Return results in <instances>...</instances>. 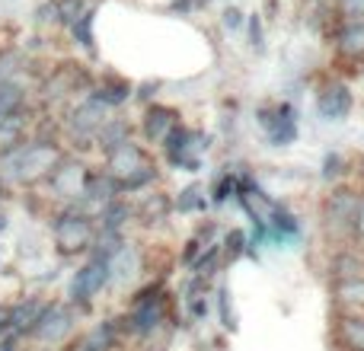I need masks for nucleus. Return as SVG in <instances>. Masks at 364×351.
Masks as SVG:
<instances>
[{"label": "nucleus", "mask_w": 364, "mask_h": 351, "mask_svg": "<svg viewBox=\"0 0 364 351\" xmlns=\"http://www.w3.org/2000/svg\"><path fill=\"white\" fill-rule=\"evenodd\" d=\"M102 173L112 176L122 195L144 192V188H151L160 179L157 163L147 157L144 144H134V141H128V144L115 147L112 153H106V170Z\"/></svg>", "instance_id": "obj_1"}, {"label": "nucleus", "mask_w": 364, "mask_h": 351, "mask_svg": "<svg viewBox=\"0 0 364 351\" xmlns=\"http://www.w3.org/2000/svg\"><path fill=\"white\" fill-rule=\"evenodd\" d=\"M64 153L48 141H32V144H16L6 153V170L16 182H38L58 166Z\"/></svg>", "instance_id": "obj_2"}, {"label": "nucleus", "mask_w": 364, "mask_h": 351, "mask_svg": "<svg viewBox=\"0 0 364 351\" xmlns=\"http://www.w3.org/2000/svg\"><path fill=\"white\" fill-rule=\"evenodd\" d=\"M361 195L355 188H336L326 201H323V227L333 239H346L355 233V220H358Z\"/></svg>", "instance_id": "obj_3"}, {"label": "nucleus", "mask_w": 364, "mask_h": 351, "mask_svg": "<svg viewBox=\"0 0 364 351\" xmlns=\"http://www.w3.org/2000/svg\"><path fill=\"white\" fill-rule=\"evenodd\" d=\"M93 239H96V224L90 214L64 211L55 220V243L64 256H77V252L93 249Z\"/></svg>", "instance_id": "obj_4"}, {"label": "nucleus", "mask_w": 364, "mask_h": 351, "mask_svg": "<svg viewBox=\"0 0 364 351\" xmlns=\"http://www.w3.org/2000/svg\"><path fill=\"white\" fill-rule=\"evenodd\" d=\"M259 128L265 131L272 147H288L297 141V109L291 102H275V106H262L256 112Z\"/></svg>", "instance_id": "obj_5"}, {"label": "nucleus", "mask_w": 364, "mask_h": 351, "mask_svg": "<svg viewBox=\"0 0 364 351\" xmlns=\"http://www.w3.org/2000/svg\"><path fill=\"white\" fill-rule=\"evenodd\" d=\"M70 333H74V310L64 307V303H45L42 316L32 326V335L38 342H45V345H58Z\"/></svg>", "instance_id": "obj_6"}, {"label": "nucleus", "mask_w": 364, "mask_h": 351, "mask_svg": "<svg viewBox=\"0 0 364 351\" xmlns=\"http://www.w3.org/2000/svg\"><path fill=\"white\" fill-rule=\"evenodd\" d=\"M106 284H109V262L106 259H100V256H93L74 275V281H70V301L80 303V307H87V303L93 301Z\"/></svg>", "instance_id": "obj_7"}, {"label": "nucleus", "mask_w": 364, "mask_h": 351, "mask_svg": "<svg viewBox=\"0 0 364 351\" xmlns=\"http://www.w3.org/2000/svg\"><path fill=\"white\" fill-rule=\"evenodd\" d=\"M125 323H128V333H134V335H154L157 329H164V323H166V294H160V297H154V301H138V303H132V313L125 316Z\"/></svg>", "instance_id": "obj_8"}, {"label": "nucleus", "mask_w": 364, "mask_h": 351, "mask_svg": "<svg viewBox=\"0 0 364 351\" xmlns=\"http://www.w3.org/2000/svg\"><path fill=\"white\" fill-rule=\"evenodd\" d=\"M352 90L342 80H326L316 90V115H323L326 122H342L352 112Z\"/></svg>", "instance_id": "obj_9"}, {"label": "nucleus", "mask_w": 364, "mask_h": 351, "mask_svg": "<svg viewBox=\"0 0 364 351\" xmlns=\"http://www.w3.org/2000/svg\"><path fill=\"white\" fill-rule=\"evenodd\" d=\"M90 170L74 157H61L58 166L51 170V188H55L61 198H83V185H87Z\"/></svg>", "instance_id": "obj_10"}, {"label": "nucleus", "mask_w": 364, "mask_h": 351, "mask_svg": "<svg viewBox=\"0 0 364 351\" xmlns=\"http://www.w3.org/2000/svg\"><path fill=\"white\" fill-rule=\"evenodd\" d=\"M179 125V112L170 106H151L141 119V134H144L147 144H164L166 134Z\"/></svg>", "instance_id": "obj_11"}, {"label": "nucleus", "mask_w": 364, "mask_h": 351, "mask_svg": "<svg viewBox=\"0 0 364 351\" xmlns=\"http://www.w3.org/2000/svg\"><path fill=\"white\" fill-rule=\"evenodd\" d=\"M102 122H106V109L87 99L83 106H77L74 112H70L68 128H70V134H74V138H80V141H96V131L102 128Z\"/></svg>", "instance_id": "obj_12"}, {"label": "nucleus", "mask_w": 364, "mask_h": 351, "mask_svg": "<svg viewBox=\"0 0 364 351\" xmlns=\"http://www.w3.org/2000/svg\"><path fill=\"white\" fill-rule=\"evenodd\" d=\"M141 271V252L132 243H125L112 259H109V281L125 284Z\"/></svg>", "instance_id": "obj_13"}, {"label": "nucleus", "mask_w": 364, "mask_h": 351, "mask_svg": "<svg viewBox=\"0 0 364 351\" xmlns=\"http://www.w3.org/2000/svg\"><path fill=\"white\" fill-rule=\"evenodd\" d=\"M336 307H339V313L364 316V275L336 281Z\"/></svg>", "instance_id": "obj_14"}, {"label": "nucleus", "mask_w": 364, "mask_h": 351, "mask_svg": "<svg viewBox=\"0 0 364 351\" xmlns=\"http://www.w3.org/2000/svg\"><path fill=\"white\" fill-rule=\"evenodd\" d=\"M336 339L346 351H364V316L339 313L336 320Z\"/></svg>", "instance_id": "obj_15"}, {"label": "nucleus", "mask_w": 364, "mask_h": 351, "mask_svg": "<svg viewBox=\"0 0 364 351\" xmlns=\"http://www.w3.org/2000/svg\"><path fill=\"white\" fill-rule=\"evenodd\" d=\"M132 134H134L132 122H125V119H106V122H102V128L96 131V144H100L106 153H112L115 147L128 144V141H132Z\"/></svg>", "instance_id": "obj_16"}, {"label": "nucleus", "mask_w": 364, "mask_h": 351, "mask_svg": "<svg viewBox=\"0 0 364 351\" xmlns=\"http://www.w3.org/2000/svg\"><path fill=\"white\" fill-rule=\"evenodd\" d=\"M132 217H134L132 205H128L125 198H112V201H106L100 211V230L102 233H122V227H125Z\"/></svg>", "instance_id": "obj_17"}, {"label": "nucleus", "mask_w": 364, "mask_h": 351, "mask_svg": "<svg viewBox=\"0 0 364 351\" xmlns=\"http://www.w3.org/2000/svg\"><path fill=\"white\" fill-rule=\"evenodd\" d=\"M170 207H173V201L166 198V195H144V198L138 201V207H132V214L141 224L154 227V224H160V220H166Z\"/></svg>", "instance_id": "obj_18"}, {"label": "nucleus", "mask_w": 364, "mask_h": 351, "mask_svg": "<svg viewBox=\"0 0 364 351\" xmlns=\"http://www.w3.org/2000/svg\"><path fill=\"white\" fill-rule=\"evenodd\" d=\"M336 48L346 58H361L364 55V19H348L342 32L336 36Z\"/></svg>", "instance_id": "obj_19"}, {"label": "nucleus", "mask_w": 364, "mask_h": 351, "mask_svg": "<svg viewBox=\"0 0 364 351\" xmlns=\"http://www.w3.org/2000/svg\"><path fill=\"white\" fill-rule=\"evenodd\" d=\"M83 198L87 201H112V198H122V192H119V185H115V179L112 176H106V173H90L87 176V185H83Z\"/></svg>", "instance_id": "obj_20"}, {"label": "nucleus", "mask_w": 364, "mask_h": 351, "mask_svg": "<svg viewBox=\"0 0 364 351\" xmlns=\"http://www.w3.org/2000/svg\"><path fill=\"white\" fill-rule=\"evenodd\" d=\"M128 96H132V87H128L125 80H112V77H109L102 87H96L93 93H90V102H96V106H102V109H112V106H122Z\"/></svg>", "instance_id": "obj_21"}, {"label": "nucleus", "mask_w": 364, "mask_h": 351, "mask_svg": "<svg viewBox=\"0 0 364 351\" xmlns=\"http://www.w3.org/2000/svg\"><path fill=\"white\" fill-rule=\"evenodd\" d=\"M45 303L38 301H23L16 303V307H10V323H6V329H13V333H32V326H36V320L42 316Z\"/></svg>", "instance_id": "obj_22"}, {"label": "nucleus", "mask_w": 364, "mask_h": 351, "mask_svg": "<svg viewBox=\"0 0 364 351\" xmlns=\"http://www.w3.org/2000/svg\"><path fill=\"white\" fill-rule=\"evenodd\" d=\"M19 106H23V90L16 83H0V119L16 115Z\"/></svg>", "instance_id": "obj_23"}, {"label": "nucleus", "mask_w": 364, "mask_h": 351, "mask_svg": "<svg viewBox=\"0 0 364 351\" xmlns=\"http://www.w3.org/2000/svg\"><path fill=\"white\" fill-rule=\"evenodd\" d=\"M333 271H336V278H339V281H346V278H358L364 271V262L358 256H352V252H339Z\"/></svg>", "instance_id": "obj_24"}, {"label": "nucleus", "mask_w": 364, "mask_h": 351, "mask_svg": "<svg viewBox=\"0 0 364 351\" xmlns=\"http://www.w3.org/2000/svg\"><path fill=\"white\" fill-rule=\"evenodd\" d=\"M173 207H176V211H182V214H188V211H201V207H205V198H201V188H198V185L182 188L179 198L173 201Z\"/></svg>", "instance_id": "obj_25"}, {"label": "nucleus", "mask_w": 364, "mask_h": 351, "mask_svg": "<svg viewBox=\"0 0 364 351\" xmlns=\"http://www.w3.org/2000/svg\"><path fill=\"white\" fill-rule=\"evenodd\" d=\"M83 13H87L83 0H58V23L61 26H74Z\"/></svg>", "instance_id": "obj_26"}, {"label": "nucleus", "mask_w": 364, "mask_h": 351, "mask_svg": "<svg viewBox=\"0 0 364 351\" xmlns=\"http://www.w3.org/2000/svg\"><path fill=\"white\" fill-rule=\"evenodd\" d=\"M70 32H74V38L83 48H90V45H93V13H83V16L70 26Z\"/></svg>", "instance_id": "obj_27"}, {"label": "nucleus", "mask_w": 364, "mask_h": 351, "mask_svg": "<svg viewBox=\"0 0 364 351\" xmlns=\"http://www.w3.org/2000/svg\"><path fill=\"white\" fill-rule=\"evenodd\" d=\"M230 195H237V176H233V173H224V176H220V182H214L211 201H214V205H224Z\"/></svg>", "instance_id": "obj_28"}, {"label": "nucleus", "mask_w": 364, "mask_h": 351, "mask_svg": "<svg viewBox=\"0 0 364 351\" xmlns=\"http://www.w3.org/2000/svg\"><path fill=\"white\" fill-rule=\"evenodd\" d=\"M346 166H348L346 157H339V153H329V157L323 160V179H329V182L339 179V176L346 173Z\"/></svg>", "instance_id": "obj_29"}, {"label": "nucleus", "mask_w": 364, "mask_h": 351, "mask_svg": "<svg viewBox=\"0 0 364 351\" xmlns=\"http://www.w3.org/2000/svg\"><path fill=\"white\" fill-rule=\"evenodd\" d=\"M243 246H246V237H243V230H230L227 233V239H224V246H220V252H227V256H240L243 252Z\"/></svg>", "instance_id": "obj_30"}, {"label": "nucleus", "mask_w": 364, "mask_h": 351, "mask_svg": "<svg viewBox=\"0 0 364 351\" xmlns=\"http://www.w3.org/2000/svg\"><path fill=\"white\" fill-rule=\"evenodd\" d=\"M201 246H205V243H201V237H192V239H188V243H186V252H182V262H186V265H195V262H198V256L205 252Z\"/></svg>", "instance_id": "obj_31"}, {"label": "nucleus", "mask_w": 364, "mask_h": 351, "mask_svg": "<svg viewBox=\"0 0 364 351\" xmlns=\"http://www.w3.org/2000/svg\"><path fill=\"white\" fill-rule=\"evenodd\" d=\"M339 10L348 19H364V0H339Z\"/></svg>", "instance_id": "obj_32"}, {"label": "nucleus", "mask_w": 364, "mask_h": 351, "mask_svg": "<svg viewBox=\"0 0 364 351\" xmlns=\"http://www.w3.org/2000/svg\"><path fill=\"white\" fill-rule=\"evenodd\" d=\"M246 32H250V45H252V48H262V19L250 16V23H246Z\"/></svg>", "instance_id": "obj_33"}, {"label": "nucleus", "mask_w": 364, "mask_h": 351, "mask_svg": "<svg viewBox=\"0 0 364 351\" xmlns=\"http://www.w3.org/2000/svg\"><path fill=\"white\" fill-rule=\"evenodd\" d=\"M36 19L38 23H58V0H51V4H42L36 10Z\"/></svg>", "instance_id": "obj_34"}, {"label": "nucleus", "mask_w": 364, "mask_h": 351, "mask_svg": "<svg viewBox=\"0 0 364 351\" xmlns=\"http://www.w3.org/2000/svg\"><path fill=\"white\" fill-rule=\"evenodd\" d=\"M218 303H220V316H224V326L233 329V316H230V294L227 291H220L218 294Z\"/></svg>", "instance_id": "obj_35"}, {"label": "nucleus", "mask_w": 364, "mask_h": 351, "mask_svg": "<svg viewBox=\"0 0 364 351\" xmlns=\"http://www.w3.org/2000/svg\"><path fill=\"white\" fill-rule=\"evenodd\" d=\"M224 26L227 29H240V26H243V13L233 10V6L230 10H224Z\"/></svg>", "instance_id": "obj_36"}, {"label": "nucleus", "mask_w": 364, "mask_h": 351, "mask_svg": "<svg viewBox=\"0 0 364 351\" xmlns=\"http://www.w3.org/2000/svg\"><path fill=\"white\" fill-rule=\"evenodd\" d=\"M355 237L364 243V198H361V207H358V220H355Z\"/></svg>", "instance_id": "obj_37"}, {"label": "nucleus", "mask_w": 364, "mask_h": 351, "mask_svg": "<svg viewBox=\"0 0 364 351\" xmlns=\"http://www.w3.org/2000/svg\"><path fill=\"white\" fill-rule=\"evenodd\" d=\"M6 323H10V307L0 303V329H6Z\"/></svg>", "instance_id": "obj_38"}, {"label": "nucleus", "mask_w": 364, "mask_h": 351, "mask_svg": "<svg viewBox=\"0 0 364 351\" xmlns=\"http://www.w3.org/2000/svg\"><path fill=\"white\" fill-rule=\"evenodd\" d=\"M0 122H4V119H0Z\"/></svg>", "instance_id": "obj_39"}]
</instances>
